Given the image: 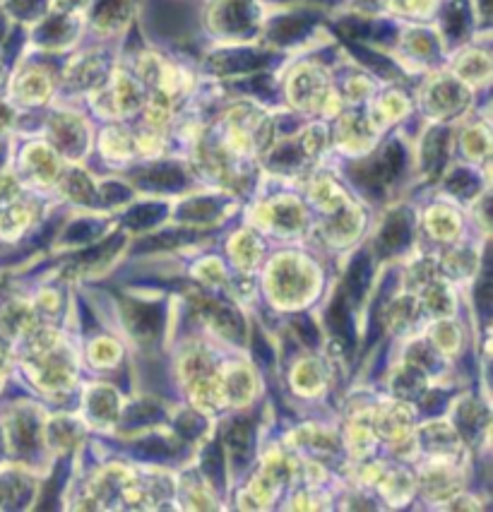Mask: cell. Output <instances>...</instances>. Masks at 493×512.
<instances>
[{
    "label": "cell",
    "instance_id": "obj_1",
    "mask_svg": "<svg viewBox=\"0 0 493 512\" xmlns=\"http://www.w3.org/2000/svg\"><path fill=\"white\" fill-rule=\"evenodd\" d=\"M409 234H412V226H409L407 214H392L388 224H385L383 234L378 238V253L390 255L402 250L409 243Z\"/></svg>",
    "mask_w": 493,
    "mask_h": 512
},
{
    "label": "cell",
    "instance_id": "obj_2",
    "mask_svg": "<svg viewBox=\"0 0 493 512\" xmlns=\"http://www.w3.org/2000/svg\"><path fill=\"white\" fill-rule=\"evenodd\" d=\"M128 325L138 337H154L162 330V306H128Z\"/></svg>",
    "mask_w": 493,
    "mask_h": 512
},
{
    "label": "cell",
    "instance_id": "obj_3",
    "mask_svg": "<svg viewBox=\"0 0 493 512\" xmlns=\"http://www.w3.org/2000/svg\"><path fill=\"white\" fill-rule=\"evenodd\" d=\"M138 183L142 188L152 190H178L186 183V176L176 169V166H154V169H147L145 174L138 176Z\"/></svg>",
    "mask_w": 493,
    "mask_h": 512
},
{
    "label": "cell",
    "instance_id": "obj_4",
    "mask_svg": "<svg viewBox=\"0 0 493 512\" xmlns=\"http://www.w3.org/2000/svg\"><path fill=\"white\" fill-rule=\"evenodd\" d=\"M253 22L251 8H248L246 0H227V5L219 8V27H227L231 32H241L248 29Z\"/></svg>",
    "mask_w": 493,
    "mask_h": 512
},
{
    "label": "cell",
    "instance_id": "obj_5",
    "mask_svg": "<svg viewBox=\"0 0 493 512\" xmlns=\"http://www.w3.org/2000/svg\"><path fill=\"white\" fill-rule=\"evenodd\" d=\"M231 457L236 462H246L251 457L253 450V426L251 421H239V424L231 426L229 436H227Z\"/></svg>",
    "mask_w": 493,
    "mask_h": 512
},
{
    "label": "cell",
    "instance_id": "obj_6",
    "mask_svg": "<svg viewBox=\"0 0 493 512\" xmlns=\"http://www.w3.org/2000/svg\"><path fill=\"white\" fill-rule=\"evenodd\" d=\"M53 135H56L58 145L68 154H80L82 142H85V133H82L80 123L70 121V118H61L53 125Z\"/></svg>",
    "mask_w": 493,
    "mask_h": 512
},
{
    "label": "cell",
    "instance_id": "obj_7",
    "mask_svg": "<svg viewBox=\"0 0 493 512\" xmlns=\"http://www.w3.org/2000/svg\"><path fill=\"white\" fill-rule=\"evenodd\" d=\"M311 27V17H282L272 25V39H277L279 44H289V41H296L304 37Z\"/></svg>",
    "mask_w": 493,
    "mask_h": 512
},
{
    "label": "cell",
    "instance_id": "obj_8",
    "mask_svg": "<svg viewBox=\"0 0 493 512\" xmlns=\"http://www.w3.org/2000/svg\"><path fill=\"white\" fill-rule=\"evenodd\" d=\"M448 130H431V135L426 138L424 145V164L429 171H438L445 162V154H448Z\"/></svg>",
    "mask_w": 493,
    "mask_h": 512
},
{
    "label": "cell",
    "instance_id": "obj_9",
    "mask_svg": "<svg viewBox=\"0 0 493 512\" xmlns=\"http://www.w3.org/2000/svg\"><path fill=\"white\" fill-rule=\"evenodd\" d=\"M215 63L227 73H246V70H255L258 65L265 63V58H260L258 53L251 51H236V53H222L215 58Z\"/></svg>",
    "mask_w": 493,
    "mask_h": 512
},
{
    "label": "cell",
    "instance_id": "obj_10",
    "mask_svg": "<svg viewBox=\"0 0 493 512\" xmlns=\"http://www.w3.org/2000/svg\"><path fill=\"white\" fill-rule=\"evenodd\" d=\"M328 320H330L332 332H335V337H340L342 342L352 349L354 347V327H352V320H349V313H347V306H344V301H337L335 306L330 308Z\"/></svg>",
    "mask_w": 493,
    "mask_h": 512
},
{
    "label": "cell",
    "instance_id": "obj_11",
    "mask_svg": "<svg viewBox=\"0 0 493 512\" xmlns=\"http://www.w3.org/2000/svg\"><path fill=\"white\" fill-rule=\"evenodd\" d=\"M368 279H371V263H368L366 255H359L347 275V289L354 299H361V296H364V291L368 287Z\"/></svg>",
    "mask_w": 493,
    "mask_h": 512
},
{
    "label": "cell",
    "instance_id": "obj_12",
    "mask_svg": "<svg viewBox=\"0 0 493 512\" xmlns=\"http://www.w3.org/2000/svg\"><path fill=\"white\" fill-rule=\"evenodd\" d=\"M219 212H222V205L217 200H193L181 210V219H188V222H210Z\"/></svg>",
    "mask_w": 493,
    "mask_h": 512
},
{
    "label": "cell",
    "instance_id": "obj_13",
    "mask_svg": "<svg viewBox=\"0 0 493 512\" xmlns=\"http://www.w3.org/2000/svg\"><path fill=\"white\" fill-rule=\"evenodd\" d=\"M13 445L20 452H32L37 448V424L29 416H22V419L15 421Z\"/></svg>",
    "mask_w": 493,
    "mask_h": 512
},
{
    "label": "cell",
    "instance_id": "obj_14",
    "mask_svg": "<svg viewBox=\"0 0 493 512\" xmlns=\"http://www.w3.org/2000/svg\"><path fill=\"white\" fill-rule=\"evenodd\" d=\"M203 469L212 484L215 486L224 484V457H222V445H219V440H215V443L205 450Z\"/></svg>",
    "mask_w": 493,
    "mask_h": 512
},
{
    "label": "cell",
    "instance_id": "obj_15",
    "mask_svg": "<svg viewBox=\"0 0 493 512\" xmlns=\"http://www.w3.org/2000/svg\"><path fill=\"white\" fill-rule=\"evenodd\" d=\"M195 238H200L198 231H169V234H162V236H154L150 241H142V246L138 250H159V248H171V246H181V243H188V241H195Z\"/></svg>",
    "mask_w": 493,
    "mask_h": 512
},
{
    "label": "cell",
    "instance_id": "obj_16",
    "mask_svg": "<svg viewBox=\"0 0 493 512\" xmlns=\"http://www.w3.org/2000/svg\"><path fill=\"white\" fill-rule=\"evenodd\" d=\"M162 217H166L164 205H140L128 214L126 224L130 226V229H142V226L157 224Z\"/></svg>",
    "mask_w": 493,
    "mask_h": 512
},
{
    "label": "cell",
    "instance_id": "obj_17",
    "mask_svg": "<svg viewBox=\"0 0 493 512\" xmlns=\"http://www.w3.org/2000/svg\"><path fill=\"white\" fill-rule=\"evenodd\" d=\"M162 416V409L152 402H140L135 407L128 409L126 414V428H135V426H145V424H154Z\"/></svg>",
    "mask_w": 493,
    "mask_h": 512
},
{
    "label": "cell",
    "instance_id": "obj_18",
    "mask_svg": "<svg viewBox=\"0 0 493 512\" xmlns=\"http://www.w3.org/2000/svg\"><path fill=\"white\" fill-rule=\"evenodd\" d=\"M89 409L94 419H111L116 414V397L109 390H94V395L89 397Z\"/></svg>",
    "mask_w": 493,
    "mask_h": 512
},
{
    "label": "cell",
    "instance_id": "obj_19",
    "mask_svg": "<svg viewBox=\"0 0 493 512\" xmlns=\"http://www.w3.org/2000/svg\"><path fill=\"white\" fill-rule=\"evenodd\" d=\"M457 424L465 433H477L481 426L486 424V412L479 407V404H465V407L460 409V419H457Z\"/></svg>",
    "mask_w": 493,
    "mask_h": 512
},
{
    "label": "cell",
    "instance_id": "obj_20",
    "mask_svg": "<svg viewBox=\"0 0 493 512\" xmlns=\"http://www.w3.org/2000/svg\"><path fill=\"white\" fill-rule=\"evenodd\" d=\"M467 25H469L467 8L462 0H457V3L450 5L448 15H445V27H448V34H453V37H462Z\"/></svg>",
    "mask_w": 493,
    "mask_h": 512
},
{
    "label": "cell",
    "instance_id": "obj_21",
    "mask_svg": "<svg viewBox=\"0 0 493 512\" xmlns=\"http://www.w3.org/2000/svg\"><path fill=\"white\" fill-rule=\"evenodd\" d=\"M135 452H138V457H145V460H164V457H169L171 443H166L164 438L152 436L135 445Z\"/></svg>",
    "mask_w": 493,
    "mask_h": 512
},
{
    "label": "cell",
    "instance_id": "obj_22",
    "mask_svg": "<svg viewBox=\"0 0 493 512\" xmlns=\"http://www.w3.org/2000/svg\"><path fill=\"white\" fill-rule=\"evenodd\" d=\"M126 0H99L97 3V20L104 25H118L123 20Z\"/></svg>",
    "mask_w": 493,
    "mask_h": 512
},
{
    "label": "cell",
    "instance_id": "obj_23",
    "mask_svg": "<svg viewBox=\"0 0 493 512\" xmlns=\"http://www.w3.org/2000/svg\"><path fill=\"white\" fill-rule=\"evenodd\" d=\"M421 390V375L414 371V368H407V371L400 373V378L395 380V392L400 397H405V400H412V397H417Z\"/></svg>",
    "mask_w": 493,
    "mask_h": 512
},
{
    "label": "cell",
    "instance_id": "obj_24",
    "mask_svg": "<svg viewBox=\"0 0 493 512\" xmlns=\"http://www.w3.org/2000/svg\"><path fill=\"white\" fill-rule=\"evenodd\" d=\"M99 234H102V224H99V222H77L68 229V234H65V241L87 243L89 238H94Z\"/></svg>",
    "mask_w": 493,
    "mask_h": 512
},
{
    "label": "cell",
    "instance_id": "obj_25",
    "mask_svg": "<svg viewBox=\"0 0 493 512\" xmlns=\"http://www.w3.org/2000/svg\"><path fill=\"white\" fill-rule=\"evenodd\" d=\"M68 193H70V198L82 200V202H92L94 200L92 183H89L82 174H73L68 178Z\"/></svg>",
    "mask_w": 493,
    "mask_h": 512
},
{
    "label": "cell",
    "instance_id": "obj_26",
    "mask_svg": "<svg viewBox=\"0 0 493 512\" xmlns=\"http://www.w3.org/2000/svg\"><path fill=\"white\" fill-rule=\"evenodd\" d=\"M450 190H455L457 195H472L474 190H477V178H474V174H469V171L465 169H457L453 176H450L448 181Z\"/></svg>",
    "mask_w": 493,
    "mask_h": 512
},
{
    "label": "cell",
    "instance_id": "obj_27",
    "mask_svg": "<svg viewBox=\"0 0 493 512\" xmlns=\"http://www.w3.org/2000/svg\"><path fill=\"white\" fill-rule=\"evenodd\" d=\"M176 428L183 438H198L200 433L205 431V419L203 416H195V414H183L181 419H178Z\"/></svg>",
    "mask_w": 493,
    "mask_h": 512
},
{
    "label": "cell",
    "instance_id": "obj_28",
    "mask_svg": "<svg viewBox=\"0 0 493 512\" xmlns=\"http://www.w3.org/2000/svg\"><path fill=\"white\" fill-rule=\"evenodd\" d=\"M104 200L109 202V205H114V202H121V200H128V188H123L121 183H106Z\"/></svg>",
    "mask_w": 493,
    "mask_h": 512
},
{
    "label": "cell",
    "instance_id": "obj_29",
    "mask_svg": "<svg viewBox=\"0 0 493 512\" xmlns=\"http://www.w3.org/2000/svg\"><path fill=\"white\" fill-rule=\"evenodd\" d=\"M277 222H284L287 229H294V226H299V212H296L294 207H282V210L277 212Z\"/></svg>",
    "mask_w": 493,
    "mask_h": 512
},
{
    "label": "cell",
    "instance_id": "obj_30",
    "mask_svg": "<svg viewBox=\"0 0 493 512\" xmlns=\"http://www.w3.org/2000/svg\"><path fill=\"white\" fill-rule=\"evenodd\" d=\"M296 327H299V335H301V339H304L306 344H316V327H313L311 323H308L306 318H301L299 323H296Z\"/></svg>",
    "mask_w": 493,
    "mask_h": 512
},
{
    "label": "cell",
    "instance_id": "obj_31",
    "mask_svg": "<svg viewBox=\"0 0 493 512\" xmlns=\"http://www.w3.org/2000/svg\"><path fill=\"white\" fill-rule=\"evenodd\" d=\"M10 121H13V116H10V111L5 109V106H0V130H3L5 125H8Z\"/></svg>",
    "mask_w": 493,
    "mask_h": 512
},
{
    "label": "cell",
    "instance_id": "obj_32",
    "mask_svg": "<svg viewBox=\"0 0 493 512\" xmlns=\"http://www.w3.org/2000/svg\"><path fill=\"white\" fill-rule=\"evenodd\" d=\"M0 455H3V443H0Z\"/></svg>",
    "mask_w": 493,
    "mask_h": 512
}]
</instances>
